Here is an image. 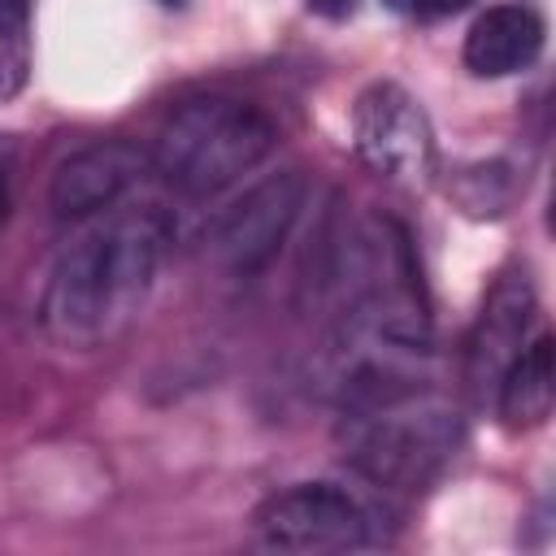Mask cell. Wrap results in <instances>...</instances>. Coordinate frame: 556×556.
Instances as JSON below:
<instances>
[{
  "instance_id": "obj_8",
  "label": "cell",
  "mask_w": 556,
  "mask_h": 556,
  "mask_svg": "<svg viewBox=\"0 0 556 556\" xmlns=\"http://www.w3.org/2000/svg\"><path fill=\"white\" fill-rule=\"evenodd\" d=\"M530 317H534V287L526 278V269H508L495 278L482 313H478V326H473V339H469V382L478 391H495L500 374L508 369V361L526 348V330H530Z\"/></svg>"
},
{
  "instance_id": "obj_2",
  "label": "cell",
  "mask_w": 556,
  "mask_h": 556,
  "mask_svg": "<svg viewBox=\"0 0 556 556\" xmlns=\"http://www.w3.org/2000/svg\"><path fill=\"white\" fill-rule=\"evenodd\" d=\"M274 122L230 96H200L178 104L152 148V169L182 195H217L274 152Z\"/></svg>"
},
{
  "instance_id": "obj_9",
  "label": "cell",
  "mask_w": 556,
  "mask_h": 556,
  "mask_svg": "<svg viewBox=\"0 0 556 556\" xmlns=\"http://www.w3.org/2000/svg\"><path fill=\"white\" fill-rule=\"evenodd\" d=\"M547 26L530 4H495L478 13V22L465 35V65L478 78H504L517 70H530L543 52Z\"/></svg>"
},
{
  "instance_id": "obj_6",
  "label": "cell",
  "mask_w": 556,
  "mask_h": 556,
  "mask_svg": "<svg viewBox=\"0 0 556 556\" xmlns=\"http://www.w3.org/2000/svg\"><path fill=\"white\" fill-rule=\"evenodd\" d=\"M304 208V178L295 169L269 174L243 191L208 230V256L230 274H252L274 261Z\"/></svg>"
},
{
  "instance_id": "obj_13",
  "label": "cell",
  "mask_w": 556,
  "mask_h": 556,
  "mask_svg": "<svg viewBox=\"0 0 556 556\" xmlns=\"http://www.w3.org/2000/svg\"><path fill=\"white\" fill-rule=\"evenodd\" d=\"M304 4H308V13L330 17V22H343V17L356 13V0H304Z\"/></svg>"
},
{
  "instance_id": "obj_11",
  "label": "cell",
  "mask_w": 556,
  "mask_h": 556,
  "mask_svg": "<svg viewBox=\"0 0 556 556\" xmlns=\"http://www.w3.org/2000/svg\"><path fill=\"white\" fill-rule=\"evenodd\" d=\"M30 70V43L26 26H0V100L17 96Z\"/></svg>"
},
{
  "instance_id": "obj_14",
  "label": "cell",
  "mask_w": 556,
  "mask_h": 556,
  "mask_svg": "<svg viewBox=\"0 0 556 556\" xmlns=\"http://www.w3.org/2000/svg\"><path fill=\"white\" fill-rule=\"evenodd\" d=\"M9 204H13V191H9V169L0 165V226H4V217H9Z\"/></svg>"
},
{
  "instance_id": "obj_1",
  "label": "cell",
  "mask_w": 556,
  "mask_h": 556,
  "mask_svg": "<svg viewBox=\"0 0 556 556\" xmlns=\"http://www.w3.org/2000/svg\"><path fill=\"white\" fill-rule=\"evenodd\" d=\"M169 226L156 208H126L83 230L52 265L43 291V326L70 348L117 339L143 308Z\"/></svg>"
},
{
  "instance_id": "obj_4",
  "label": "cell",
  "mask_w": 556,
  "mask_h": 556,
  "mask_svg": "<svg viewBox=\"0 0 556 556\" xmlns=\"http://www.w3.org/2000/svg\"><path fill=\"white\" fill-rule=\"evenodd\" d=\"M378 517L374 508L339 486V482H295L274 491L252 513V543L265 552L321 556V552H356L374 543Z\"/></svg>"
},
{
  "instance_id": "obj_10",
  "label": "cell",
  "mask_w": 556,
  "mask_h": 556,
  "mask_svg": "<svg viewBox=\"0 0 556 556\" xmlns=\"http://www.w3.org/2000/svg\"><path fill=\"white\" fill-rule=\"evenodd\" d=\"M552 404H556V343L552 334H539L500 374L495 408L508 430H534L552 417Z\"/></svg>"
},
{
  "instance_id": "obj_7",
  "label": "cell",
  "mask_w": 556,
  "mask_h": 556,
  "mask_svg": "<svg viewBox=\"0 0 556 556\" xmlns=\"http://www.w3.org/2000/svg\"><path fill=\"white\" fill-rule=\"evenodd\" d=\"M152 165V156L143 148H135L130 139H100L74 156H65L52 174L48 187V204L56 217H91L113 208Z\"/></svg>"
},
{
  "instance_id": "obj_5",
  "label": "cell",
  "mask_w": 556,
  "mask_h": 556,
  "mask_svg": "<svg viewBox=\"0 0 556 556\" xmlns=\"http://www.w3.org/2000/svg\"><path fill=\"white\" fill-rule=\"evenodd\" d=\"M352 148L387 182H426L434 174L430 117L400 83H369L356 96Z\"/></svg>"
},
{
  "instance_id": "obj_15",
  "label": "cell",
  "mask_w": 556,
  "mask_h": 556,
  "mask_svg": "<svg viewBox=\"0 0 556 556\" xmlns=\"http://www.w3.org/2000/svg\"><path fill=\"white\" fill-rule=\"evenodd\" d=\"M169 4H174V0H169Z\"/></svg>"
},
{
  "instance_id": "obj_12",
  "label": "cell",
  "mask_w": 556,
  "mask_h": 556,
  "mask_svg": "<svg viewBox=\"0 0 556 556\" xmlns=\"http://www.w3.org/2000/svg\"><path fill=\"white\" fill-rule=\"evenodd\" d=\"M408 4H413L417 17H430V22H434V17H452V13H460L469 0H408Z\"/></svg>"
},
{
  "instance_id": "obj_3",
  "label": "cell",
  "mask_w": 556,
  "mask_h": 556,
  "mask_svg": "<svg viewBox=\"0 0 556 556\" xmlns=\"http://www.w3.org/2000/svg\"><path fill=\"white\" fill-rule=\"evenodd\" d=\"M343 443H348L352 465L378 486L417 491L456 452L460 426H456V413L439 404L391 395L378 404H361V413L348 417Z\"/></svg>"
}]
</instances>
